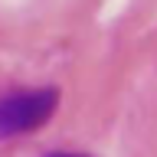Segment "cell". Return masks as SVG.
Listing matches in <instances>:
<instances>
[{
  "instance_id": "6da1fadb",
  "label": "cell",
  "mask_w": 157,
  "mask_h": 157,
  "mask_svg": "<svg viewBox=\"0 0 157 157\" xmlns=\"http://www.w3.org/2000/svg\"><path fill=\"white\" fill-rule=\"evenodd\" d=\"M59 108V88H26L0 95V141L20 134H33Z\"/></svg>"
},
{
  "instance_id": "7a4b0ae2",
  "label": "cell",
  "mask_w": 157,
  "mask_h": 157,
  "mask_svg": "<svg viewBox=\"0 0 157 157\" xmlns=\"http://www.w3.org/2000/svg\"><path fill=\"white\" fill-rule=\"evenodd\" d=\"M43 157H92V154H82V151H49Z\"/></svg>"
}]
</instances>
